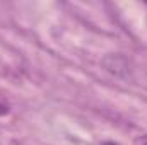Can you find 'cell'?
<instances>
[{
    "instance_id": "2",
    "label": "cell",
    "mask_w": 147,
    "mask_h": 145,
    "mask_svg": "<svg viewBox=\"0 0 147 145\" xmlns=\"http://www.w3.org/2000/svg\"><path fill=\"white\" fill-rule=\"evenodd\" d=\"M101 145H118V144H115V142H110V140H108V142H103Z\"/></svg>"
},
{
    "instance_id": "1",
    "label": "cell",
    "mask_w": 147,
    "mask_h": 145,
    "mask_svg": "<svg viewBox=\"0 0 147 145\" xmlns=\"http://www.w3.org/2000/svg\"><path fill=\"white\" fill-rule=\"evenodd\" d=\"M134 145H147V133L146 135H139L134 138Z\"/></svg>"
}]
</instances>
